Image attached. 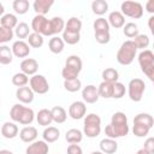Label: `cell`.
Segmentation results:
<instances>
[{"label":"cell","instance_id":"obj_1","mask_svg":"<svg viewBox=\"0 0 154 154\" xmlns=\"http://www.w3.org/2000/svg\"><path fill=\"white\" fill-rule=\"evenodd\" d=\"M129 134L128 118L124 112H116L111 118V123L105 128V135L108 138H119Z\"/></svg>","mask_w":154,"mask_h":154},{"label":"cell","instance_id":"obj_2","mask_svg":"<svg viewBox=\"0 0 154 154\" xmlns=\"http://www.w3.org/2000/svg\"><path fill=\"white\" fill-rule=\"evenodd\" d=\"M10 117L13 122H17L22 125H29L35 119V113L30 107H25L22 103H16L10 111Z\"/></svg>","mask_w":154,"mask_h":154},{"label":"cell","instance_id":"obj_3","mask_svg":"<svg viewBox=\"0 0 154 154\" xmlns=\"http://www.w3.org/2000/svg\"><path fill=\"white\" fill-rule=\"evenodd\" d=\"M82 66H83V63L78 55H70L66 59L65 66L61 70V76L64 81L78 78V75L82 71Z\"/></svg>","mask_w":154,"mask_h":154},{"label":"cell","instance_id":"obj_4","mask_svg":"<svg viewBox=\"0 0 154 154\" xmlns=\"http://www.w3.org/2000/svg\"><path fill=\"white\" fill-rule=\"evenodd\" d=\"M137 54V47L132 40H128L122 43L117 52V61L120 65H130Z\"/></svg>","mask_w":154,"mask_h":154},{"label":"cell","instance_id":"obj_5","mask_svg":"<svg viewBox=\"0 0 154 154\" xmlns=\"http://www.w3.org/2000/svg\"><path fill=\"white\" fill-rule=\"evenodd\" d=\"M101 132V118L95 113H89L84 117L83 123V134L89 137L94 138L97 137Z\"/></svg>","mask_w":154,"mask_h":154},{"label":"cell","instance_id":"obj_6","mask_svg":"<svg viewBox=\"0 0 154 154\" xmlns=\"http://www.w3.org/2000/svg\"><path fill=\"white\" fill-rule=\"evenodd\" d=\"M146 90V84L141 78H132L129 82L128 85V94L131 101L134 102H140L143 97Z\"/></svg>","mask_w":154,"mask_h":154},{"label":"cell","instance_id":"obj_7","mask_svg":"<svg viewBox=\"0 0 154 154\" xmlns=\"http://www.w3.org/2000/svg\"><path fill=\"white\" fill-rule=\"evenodd\" d=\"M120 12L124 17H130L132 19H140L143 16V6L137 1H124L120 5Z\"/></svg>","mask_w":154,"mask_h":154},{"label":"cell","instance_id":"obj_8","mask_svg":"<svg viewBox=\"0 0 154 154\" xmlns=\"http://www.w3.org/2000/svg\"><path fill=\"white\" fill-rule=\"evenodd\" d=\"M29 84H30V88L32 89V91L36 94H40V95H43L49 90L48 81L43 75H37V73L34 75L32 77H30Z\"/></svg>","mask_w":154,"mask_h":154},{"label":"cell","instance_id":"obj_9","mask_svg":"<svg viewBox=\"0 0 154 154\" xmlns=\"http://www.w3.org/2000/svg\"><path fill=\"white\" fill-rule=\"evenodd\" d=\"M65 22L61 17H53L48 22V26L43 34V36H55L59 32H63L65 30Z\"/></svg>","mask_w":154,"mask_h":154},{"label":"cell","instance_id":"obj_10","mask_svg":"<svg viewBox=\"0 0 154 154\" xmlns=\"http://www.w3.org/2000/svg\"><path fill=\"white\" fill-rule=\"evenodd\" d=\"M85 113H87V106L84 101H73L69 107V116L75 120L84 118Z\"/></svg>","mask_w":154,"mask_h":154},{"label":"cell","instance_id":"obj_11","mask_svg":"<svg viewBox=\"0 0 154 154\" xmlns=\"http://www.w3.org/2000/svg\"><path fill=\"white\" fill-rule=\"evenodd\" d=\"M100 97L97 87L93 84H88L82 89V99L87 103H95Z\"/></svg>","mask_w":154,"mask_h":154},{"label":"cell","instance_id":"obj_12","mask_svg":"<svg viewBox=\"0 0 154 154\" xmlns=\"http://www.w3.org/2000/svg\"><path fill=\"white\" fill-rule=\"evenodd\" d=\"M48 22L49 19H47L45 16L42 14H36L32 20H31V30L32 32H37V34H41L43 36L47 26H48Z\"/></svg>","mask_w":154,"mask_h":154},{"label":"cell","instance_id":"obj_13","mask_svg":"<svg viewBox=\"0 0 154 154\" xmlns=\"http://www.w3.org/2000/svg\"><path fill=\"white\" fill-rule=\"evenodd\" d=\"M138 64L141 66L142 72H144L150 66H153L154 65V53H153V51H149V49L142 51L138 54Z\"/></svg>","mask_w":154,"mask_h":154},{"label":"cell","instance_id":"obj_14","mask_svg":"<svg viewBox=\"0 0 154 154\" xmlns=\"http://www.w3.org/2000/svg\"><path fill=\"white\" fill-rule=\"evenodd\" d=\"M48 152H49V146L43 140L30 143L25 149V154H48Z\"/></svg>","mask_w":154,"mask_h":154},{"label":"cell","instance_id":"obj_15","mask_svg":"<svg viewBox=\"0 0 154 154\" xmlns=\"http://www.w3.org/2000/svg\"><path fill=\"white\" fill-rule=\"evenodd\" d=\"M12 52H13V55L17 57V58H26L30 53V46L28 42L23 41V40H18V41H14L13 45H12Z\"/></svg>","mask_w":154,"mask_h":154},{"label":"cell","instance_id":"obj_16","mask_svg":"<svg viewBox=\"0 0 154 154\" xmlns=\"http://www.w3.org/2000/svg\"><path fill=\"white\" fill-rule=\"evenodd\" d=\"M20 70L28 76H34L38 70V63L34 58H25L20 63Z\"/></svg>","mask_w":154,"mask_h":154},{"label":"cell","instance_id":"obj_17","mask_svg":"<svg viewBox=\"0 0 154 154\" xmlns=\"http://www.w3.org/2000/svg\"><path fill=\"white\" fill-rule=\"evenodd\" d=\"M34 91L30 87H20L16 91V97L22 103H31L34 101Z\"/></svg>","mask_w":154,"mask_h":154},{"label":"cell","instance_id":"obj_18","mask_svg":"<svg viewBox=\"0 0 154 154\" xmlns=\"http://www.w3.org/2000/svg\"><path fill=\"white\" fill-rule=\"evenodd\" d=\"M37 129L35 126H24L19 131V138L25 143H32L37 138Z\"/></svg>","mask_w":154,"mask_h":154},{"label":"cell","instance_id":"obj_19","mask_svg":"<svg viewBox=\"0 0 154 154\" xmlns=\"http://www.w3.org/2000/svg\"><path fill=\"white\" fill-rule=\"evenodd\" d=\"M18 134H19L18 126L13 122H5L2 124V126H1V135H2V137L7 138V140H11V138H14Z\"/></svg>","mask_w":154,"mask_h":154},{"label":"cell","instance_id":"obj_20","mask_svg":"<svg viewBox=\"0 0 154 154\" xmlns=\"http://www.w3.org/2000/svg\"><path fill=\"white\" fill-rule=\"evenodd\" d=\"M53 5H54L53 0H35L32 4V8L36 12V14L45 16L46 13H48V11Z\"/></svg>","mask_w":154,"mask_h":154},{"label":"cell","instance_id":"obj_21","mask_svg":"<svg viewBox=\"0 0 154 154\" xmlns=\"http://www.w3.org/2000/svg\"><path fill=\"white\" fill-rule=\"evenodd\" d=\"M108 23L111 26L119 29V28H124L125 25V17L120 11H112L108 14Z\"/></svg>","mask_w":154,"mask_h":154},{"label":"cell","instance_id":"obj_22","mask_svg":"<svg viewBox=\"0 0 154 154\" xmlns=\"http://www.w3.org/2000/svg\"><path fill=\"white\" fill-rule=\"evenodd\" d=\"M100 150L103 154H114L118 150V143L113 138H103L100 141Z\"/></svg>","mask_w":154,"mask_h":154},{"label":"cell","instance_id":"obj_23","mask_svg":"<svg viewBox=\"0 0 154 154\" xmlns=\"http://www.w3.org/2000/svg\"><path fill=\"white\" fill-rule=\"evenodd\" d=\"M36 120L38 123V125L41 126H48L52 124L53 122V117H52V112L51 109H47V108H42L37 112L36 114Z\"/></svg>","mask_w":154,"mask_h":154},{"label":"cell","instance_id":"obj_24","mask_svg":"<svg viewBox=\"0 0 154 154\" xmlns=\"http://www.w3.org/2000/svg\"><path fill=\"white\" fill-rule=\"evenodd\" d=\"M42 137L47 143H53L60 137V131L55 126H47L42 132Z\"/></svg>","mask_w":154,"mask_h":154},{"label":"cell","instance_id":"obj_25","mask_svg":"<svg viewBox=\"0 0 154 154\" xmlns=\"http://www.w3.org/2000/svg\"><path fill=\"white\" fill-rule=\"evenodd\" d=\"M64 46H65V42L63 37H59V36H53L48 42V48L54 54L61 53L64 51Z\"/></svg>","mask_w":154,"mask_h":154},{"label":"cell","instance_id":"obj_26","mask_svg":"<svg viewBox=\"0 0 154 154\" xmlns=\"http://www.w3.org/2000/svg\"><path fill=\"white\" fill-rule=\"evenodd\" d=\"M65 140L70 144H78L83 140V132L78 129H70L65 134Z\"/></svg>","mask_w":154,"mask_h":154},{"label":"cell","instance_id":"obj_27","mask_svg":"<svg viewBox=\"0 0 154 154\" xmlns=\"http://www.w3.org/2000/svg\"><path fill=\"white\" fill-rule=\"evenodd\" d=\"M12 59H13L12 48H10L6 45H1L0 46V64L8 65L12 63Z\"/></svg>","mask_w":154,"mask_h":154},{"label":"cell","instance_id":"obj_28","mask_svg":"<svg viewBox=\"0 0 154 154\" xmlns=\"http://www.w3.org/2000/svg\"><path fill=\"white\" fill-rule=\"evenodd\" d=\"M113 84H114V83H109V82L102 81V82L99 84V87H97L100 97L111 99V97L113 96Z\"/></svg>","mask_w":154,"mask_h":154},{"label":"cell","instance_id":"obj_29","mask_svg":"<svg viewBox=\"0 0 154 154\" xmlns=\"http://www.w3.org/2000/svg\"><path fill=\"white\" fill-rule=\"evenodd\" d=\"M52 117H53V122L57 123V124H63L65 123L66 118H67V114H66V111L61 107V106H54L52 109Z\"/></svg>","mask_w":154,"mask_h":154},{"label":"cell","instance_id":"obj_30","mask_svg":"<svg viewBox=\"0 0 154 154\" xmlns=\"http://www.w3.org/2000/svg\"><path fill=\"white\" fill-rule=\"evenodd\" d=\"M0 24H1V26H4V28H8V29H16V26L19 24L18 23V19H17V17L14 16V14H12V13H6V14H4V16H1V18H0Z\"/></svg>","mask_w":154,"mask_h":154},{"label":"cell","instance_id":"obj_31","mask_svg":"<svg viewBox=\"0 0 154 154\" xmlns=\"http://www.w3.org/2000/svg\"><path fill=\"white\" fill-rule=\"evenodd\" d=\"M91 10L93 13L97 16H102L108 11V4L105 0H94L91 2Z\"/></svg>","mask_w":154,"mask_h":154},{"label":"cell","instance_id":"obj_32","mask_svg":"<svg viewBox=\"0 0 154 154\" xmlns=\"http://www.w3.org/2000/svg\"><path fill=\"white\" fill-rule=\"evenodd\" d=\"M102 79L105 82H109V83H117L119 79V73L116 69L113 67H107L102 71Z\"/></svg>","mask_w":154,"mask_h":154},{"label":"cell","instance_id":"obj_33","mask_svg":"<svg viewBox=\"0 0 154 154\" xmlns=\"http://www.w3.org/2000/svg\"><path fill=\"white\" fill-rule=\"evenodd\" d=\"M81 29H82V20L77 17H71L65 24V30L71 31V32H78L79 34Z\"/></svg>","mask_w":154,"mask_h":154},{"label":"cell","instance_id":"obj_34","mask_svg":"<svg viewBox=\"0 0 154 154\" xmlns=\"http://www.w3.org/2000/svg\"><path fill=\"white\" fill-rule=\"evenodd\" d=\"M30 4L28 0H14L12 2V8L17 14H25L29 11Z\"/></svg>","mask_w":154,"mask_h":154},{"label":"cell","instance_id":"obj_35","mask_svg":"<svg viewBox=\"0 0 154 154\" xmlns=\"http://www.w3.org/2000/svg\"><path fill=\"white\" fill-rule=\"evenodd\" d=\"M109 23L106 18L103 17H100L97 19L94 20L93 23V28H94V31L95 32H105V31H109Z\"/></svg>","mask_w":154,"mask_h":154},{"label":"cell","instance_id":"obj_36","mask_svg":"<svg viewBox=\"0 0 154 154\" xmlns=\"http://www.w3.org/2000/svg\"><path fill=\"white\" fill-rule=\"evenodd\" d=\"M30 34H31V32H30V28H29V25H28L26 23H24V22H20V23L16 26V29H14V35H16L19 40L28 38Z\"/></svg>","mask_w":154,"mask_h":154},{"label":"cell","instance_id":"obj_37","mask_svg":"<svg viewBox=\"0 0 154 154\" xmlns=\"http://www.w3.org/2000/svg\"><path fill=\"white\" fill-rule=\"evenodd\" d=\"M134 123H140V124L147 125L148 128L152 129V126L154 125V118L149 113H138L137 116H135Z\"/></svg>","mask_w":154,"mask_h":154},{"label":"cell","instance_id":"obj_38","mask_svg":"<svg viewBox=\"0 0 154 154\" xmlns=\"http://www.w3.org/2000/svg\"><path fill=\"white\" fill-rule=\"evenodd\" d=\"M29 82H30V79H29L28 75H25L23 72H17V73H14L12 76V84L16 85V87H18V88L25 87Z\"/></svg>","mask_w":154,"mask_h":154},{"label":"cell","instance_id":"obj_39","mask_svg":"<svg viewBox=\"0 0 154 154\" xmlns=\"http://www.w3.org/2000/svg\"><path fill=\"white\" fill-rule=\"evenodd\" d=\"M123 32L126 37L129 38H135L137 35H138V26L136 23H132V22H129L124 25L123 28Z\"/></svg>","mask_w":154,"mask_h":154},{"label":"cell","instance_id":"obj_40","mask_svg":"<svg viewBox=\"0 0 154 154\" xmlns=\"http://www.w3.org/2000/svg\"><path fill=\"white\" fill-rule=\"evenodd\" d=\"M26 40H28L29 46L32 47V48H40V47L43 46V36L41 34L31 32Z\"/></svg>","mask_w":154,"mask_h":154},{"label":"cell","instance_id":"obj_41","mask_svg":"<svg viewBox=\"0 0 154 154\" xmlns=\"http://www.w3.org/2000/svg\"><path fill=\"white\" fill-rule=\"evenodd\" d=\"M63 40L65 43L67 45H76L81 40V34L78 32H71V31H67V30H64L63 31Z\"/></svg>","mask_w":154,"mask_h":154},{"label":"cell","instance_id":"obj_42","mask_svg":"<svg viewBox=\"0 0 154 154\" xmlns=\"http://www.w3.org/2000/svg\"><path fill=\"white\" fill-rule=\"evenodd\" d=\"M64 88L65 90L70 91V93H76L78 90H81L82 88V82L76 78V79H69V81H64Z\"/></svg>","mask_w":154,"mask_h":154},{"label":"cell","instance_id":"obj_43","mask_svg":"<svg viewBox=\"0 0 154 154\" xmlns=\"http://www.w3.org/2000/svg\"><path fill=\"white\" fill-rule=\"evenodd\" d=\"M137 47V49H142L144 51L148 46H149V37L144 34H138L134 40H132Z\"/></svg>","mask_w":154,"mask_h":154},{"label":"cell","instance_id":"obj_44","mask_svg":"<svg viewBox=\"0 0 154 154\" xmlns=\"http://www.w3.org/2000/svg\"><path fill=\"white\" fill-rule=\"evenodd\" d=\"M13 35H14L13 29H8V28L0 26V43H1V45H5L6 42L11 41V40L13 38Z\"/></svg>","mask_w":154,"mask_h":154},{"label":"cell","instance_id":"obj_45","mask_svg":"<svg viewBox=\"0 0 154 154\" xmlns=\"http://www.w3.org/2000/svg\"><path fill=\"white\" fill-rule=\"evenodd\" d=\"M150 128H148L147 125L140 124V123H134V128H132V132L135 136L137 137H144L148 135Z\"/></svg>","mask_w":154,"mask_h":154},{"label":"cell","instance_id":"obj_46","mask_svg":"<svg viewBox=\"0 0 154 154\" xmlns=\"http://www.w3.org/2000/svg\"><path fill=\"white\" fill-rule=\"evenodd\" d=\"M125 95V85L120 82L113 84V99H122Z\"/></svg>","mask_w":154,"mask_h":154},{"label":"cell","instance_id":"obj_47","mask_svg":"<svg viewBox=\"0 0 154 154\" xmlns=\"http://www.w3.org/2000/svg\"><path fill=\"white\" fill-rule=\"evenodd\" d=\"M94 37H95L96 42L100 43V45H106V43H108L109 40H111L109 31H105V32H95V34H94Z\"/></svg>","mask_w":154,"mask_h":154},{"label":"cell","instance_id":"obj_48","mask_svg":"<svg viewBox=\"0 0 154 154\" xmlns=\"http://www.w3.org/2000/svg\"><path fill=\"white\" fill-rule=\"evenodd\" d=\"M143 148L150 154H154V137H148L143 143Z\"/></svg>","mask_w":154,"mask_h":154},{"label":"cell","instance_id":"obj_49","mask_svg":"<svg viewBox=\"0 0 154 154\" xmlns=\"http://www.w3.org/2000/svg\"><path fill=\"white\" fill-rule=\"evenodd\" d=\"M67 154H83V150L78 144H70L67 147Z\"/></svg>","mask_w":154,"mask_h":154},{"label":"cell","instance_id":"obj_50","mask_svg":"<svg viewBox=\"0 0 154 154\" xmlns=\"http://www.w3.org/2000/svg\"><path fill=\"white\" fill-rule=\"evenodd\" d=\"M143 73H144V75H146V76H147V77H148L153 83H154V65H153V66H150L148 70H146Z\"/></svg>","mask_w":154,"mask_h":154},{"label":"cell","instance_id":"obj_51","mask_svg":"<svg viewBox=\"0 0 154 154\" xmlns=\"http://www.w3.org/2000/svg\"><path fill=\"white\" fill-rule=\"evenodd\" d=\"M146 11L148 13L154 14V0H148L146 2Z\"/></svg>","mask_w":154,"mask_h":154},{"label":"cell","instance_id":"obj_52","mask_svg":"<svg viewBox=\"0 0 154 154\" xmlns=\"http://www.w3.org/2000/svg\"><path fill=\"white\" fill-rule=\"evenodd\" d=\"M148 28H149L152 35L154 36V14H152L149 17V19H148Z\"/></svg>","mask_w":154,"mask_h":154},{"label":"cell","instance_id":"obj_53","mask_svg":"<svg viewBox=\"0 0 154 154\" xmlns=\"http://www.w3.org/2000/svg\"><path fill=\"white\" fill-rule=\"evenodd\" d=\"M136 154H150L149 152H147L144 148H142V149H140V150H137V153Z\"/></svg>","mask_w":154,"mask_h":154},{"label":"cell","instance_id":"obj_54","mask_svg":"<svg viewBox=\"0 0 154 154\" xmlns=\"http://www.w3.org/2000/svg\"><path fill=\"white\" fill-rule=\"evenodd\" d=\"M0 154H13L11 150H7V149H1L0 150Z\"/></svg>","mask_w":154,"mask_h":154},{"label":"cell","instance_id":"obj_55","mask_svg":"<svg viewBox=\"0 0 154 154\" xmlns=\"http://www.w3.org/2000/svg\"><path fill=\"white\" fill-rule=\"evenodd\" d=\"M0 14H2L4 16V6H2V4L0 2Z\"/></svg>","mask_w":154,"mask_h":154},{"label":"cell","instance_id":"obj_56","mask_svg":"<svg viewBox=\"0 0 154 154\" xmlns=\"http://www.w3.org/2000/svg\"><path fill=\"white\" fill-rule=\"evenodd\" d=\"M90 154H103L101 150H94V152H91Z\"/></svg>","mask_w":154,"mask_h":154},{"label":"cell","instance_id":"obj_57","mask_svg":"<svg viewBox=\"0 0 154 154\" xmlns=\"http://www.w3.org/2000/svg\"><path fill=\"white\" fill-rule=\"evenodd\" d=\"M153 53H154V43H153Z\"/></svg>","mask_w":154,"mask_h":154}]
</instances>
